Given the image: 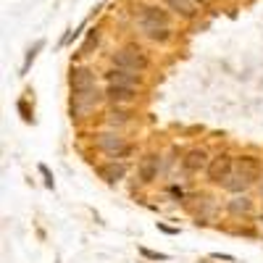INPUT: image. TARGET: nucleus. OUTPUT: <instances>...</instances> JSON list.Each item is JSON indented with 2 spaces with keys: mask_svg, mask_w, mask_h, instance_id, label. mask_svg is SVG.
<instances>
[{
  "mask_svg": "<svg viewBox=\"0 0 263 263\" xmlns=\"http://www.w3.org/2000/svg\"><path fill=\"white\" fill-rule=\"evenodd\" d=\"M92 145H95L98 153H103V156L111 158V161H126L132 153L137 150V145L129 142V137L124 135V132H116V129L98 132V135L92 137Z\"/></svg>",
  "mask_w": 263,
  "mask_h": 263,
  "instance_id": "obj_1",
  "label": "nucleus"
},
{
  "mask_svg": "<svg viewBox=\"0 0 263 263\" xmlns=\"http://www.w3.org/2000/svg\"><path fill=\"white\" fill-rule=\"evenodd\" d=\"M150 55L142 45H137V42H126V45L116 48L111 53V66H116V69H124V71H135V74H145L150 69Z\"/></svg>",
  "mask_w": 263,
  "mask_h": 263,
  "instance_id": "obj_2",
  "label": "nucleus"
},
{
  "mask_svg": "<svg viewBox=\"0 0 263 263\" xmlns=\"http://www.w3.org/2000/svg\"><path fill=\"white\" fill-rule=\"evenodd\" d=\"M234 161H237V156H234V153H229V150L213 153L211 163H208V168H205V174H203L205 184H211V187H224L227 179L234 174Z\"/></svg>",
  "mask_w": 263,
  "mask_h": 263,
  "instance_id": "obj_3",
  "label": "nucleus"
},
{
  "mask_svg": "<svg viewBox=\"0 0 263 263\" xmlns=\"http://www.w3.org/2000/svg\"><path fill=\"white\" fill-rule=\"evenodd\" d=\"M69 90H71V98H84V95H92V92L103 90V87L98 84V74L90 66H71Z\"/></svg>",
  "mask_w": 263,
  "mask_h": 263,
  "instance_id": "obj_4",
  "label": "nucleus"
},
{
  "mask_svg": "<svg viewBox=\"0 0 263 263\" xmlns=\"http://www.w3.org/2000/svg\"><path fill=\"white\" fill-rule=\"evenodd\" d=\"M171 11L166 6H145L140 11V18H137V27L142 34H150V32H156V29H166L171 27Z\"/></svg>",
  "mask_w": 263,
  "mask_h": 263,
  "instance_id": "obj_5",
  "label": "nucleus"
},
{
  "mask_svg": "<svg viewBox=\"0 0 263 263\" xmlns=\"http://www.w3.org/2000/svg\"><path fill=\"white\" fill-rule=\"evenodd\" d=\"M234 171L242 177L250 187H258L263 182V158L255 153H239L234 161Z\"/></svg>",
  "mask_w": 263,
  "mask_h": 263,
  "instance_id": "obj_6",
  "label": "nucleus"
},
{
  "mask_svg": "<svg viewBox=\"0 0 263 263\" xmlns=\"http://www.w3.org/2000/svg\"><path fill=\"white\" fill-rule=\"evenodd\" d=\"M179 163H182V171H184V174H192V177H197V174H205V168H208V163H211V153H208L203 145H192V147H187V150L182 153Z\"/></svg>",
  "mask_w": 263,
  "mask_h": 263,
  "instance_id": "obj_7",
  "label": "nucleus"
},
{
  "mask_svg": "<svg viewBox=\"0 0 263 263\" xmlns=\"http://www.w3.org/2000/svg\"><path fill=\"white\" fill-rule=\"evenodd\" d=\"M158 174H161V153L158 150L142 153V158L137 161V182L142 187H150L158 182Z\"/></svg>",
  "mask_w": 263,
  "mask_h": 263,
  "instance_id": "obj_8",
  "label": "nucleus"
},
{
  "mask_svg": "<svg viewBox=\"0 0 263 263\" xmlns=\"http://www.w3.org/2000/svg\"><path fill=\"white\" fill-rule=\"evenodd\" d=\"M140 92L137 87H124V84H105V103L108 105H121V108H129L140 100Z\"/></svg>",
  "mask_w": 263,
  "mask_h": 263,
  "instance_id": "obj_9",
  "label": "nucleus"
},
{
  "mask_svg": "<svg viewBox=\"0 0 263 263\" xmlns=\"http://www.w3.org/2000/svg\"><path fill=\"white\" fill-rule=\"evenodd\" d=\"M224 211H227L232 218H237V221H248V218L255 216V200H253L248 192L232 195L229 200H227V205H224Z\"/></svg>",
  "mask_w": 263,
  "mask_h": 263,
  "instance_id": "obj_10",
  "label": "nucleus"
},
{
  "mask_svg": "<svg viewBox=\"0 0 263 263\" xmlns=\"http://www.w3.org/2000/svg\"><path fill=\"white\" fill-rule=\"evenodd\" d=\"M103 82L105 84H124V87H137V90H142L145 87V77L142 74H135V71H124V69H116V66H111V69L103 71Z\"/></svg>",
  "mask_w": 263,
  "mask_h": 263,
  "instance_id": "obj_11",
  "label": "nucleus"
},
{
  "mask_svg": "<svg viewBox=\"0 0 263 263\" xmlns=\"http://www.w3.org/2000/svg\"><path fill=\"white\" fill-rule=\"evenodd\" d=\"M205 3L208 0H163V6L184 21H195L200 16V6H205Z\"/></svg>",
  "mask_w": 263,
  "mask_h": 263,
  "instance_id": "obj_12",
  "label": "nucleus"
},
{
  "mask_svg": "<svg viewBox=\"0 0 263 263\" xmlns=\"http://www.w3.org/2000/svg\"><path fill=\"white\" fill-rule=\"evenodd\" d=\"M95 171H98V177L105 184H119L121 179H126V163L124 161H111V158H108V161L98 163Z\"/></svg>",
  "mask_w": 263,
  "mask_h": 263,
  "instance_id": "obj_13",
  "label": "nucleus"
},
{
  "mask_svg": "<svg viewBox=\"0 0 263 263\" xmlns=\"http://www.w3.org/2000/svg\"><path fill=\"white\" fill-rule=\"evenodd\" d=\"M129 124H132V116L126 114V108H121V105H111V111H108V116H105V126L121 132V129L129 126Z\"/></svg>",
  "mask_w": 263,
  "mask_h": 263,
  "instance_id": "obj_14",
  "label": "nucleus"
},
{
  "mask_svg": "<svg viewBox=\"0 0 263 263\" xmlns=\"http://www.w3.org/2000/svg\"><path fill=\"white\" fill-rule=\"evenodd\" d=\"M221 190H227L229 195H242V192H248V190H250V184H248V182H245V179H242V177H239V174L234 171L232 177L227 179V184H224Z\"/></svg>",
  "mask_w": 263,
  "mask_h": 263,
  "instance_id": "obj_15",
  "label": "nucleus"
},
{
  "mask_svg": "<svg viewBox=\"0 0 263 263\" xmlns=\"http://www.w3.org/2000/svg\"><path fill=\"white\" fill-rule=\"evenodd\" d=\"M150 42H156V45H168V42L174 40V32H171V27H166V29H156V32H150V34H145Z\"/></svg>",
  "mask_w": 263,
  "mask_h": 263,
  "instance_id": "obj_16",
  "label": "nucleus"
},
{
  "mask_svg": "<svg viewBox=\"0 0 263 263\" xmlns=\"http://www.w3.org/2000/svg\"><path fill=\"white\" fill-rule=\"evenodd\" d=\"M42 45H45V40H37V42H34V48H29V53H27V58H24V66H21V77H24V74L29 71V66L34 63L37 50H42Z\"/></svg>",
  "mask_w": 263,
  "mask_h": 263,
  "instance_id": "obj_17",
  "label": "nucleus"
},
{
  "mask_svg": "<svg viewBox=\"0 0 263 263\" xmlns=\"http://www.w3.org/2000/svg\"><path fill=\"white\" fill-rule=\"evenodd\" d=\"M16 108H18V114H21V119H24L27 124H32V121H34V116H32V108H29V103H27L24 98H21V100L16 103Z\"/></svg>",
  "mask_w": 263,
  "mask_h": 263,
  "instance_id": "obj_18",
  "label": "nucleus"
},
{
  "mask_svg": "<svg viewBox=\"0 0 263 263\" xmlns=\"http://www.w3.org/2000/svg\"><path fill=\"white\" fill-rule=\"evenodd\" d=\"M37 168H40V174H42V179H45V184H48L50 190H55V179H53V174H50V168H48L45 163H40Z\"/></svg>",
  "mask_w": 263,
  "mask_h": 263,
  "instance_id": "obj_19",
  "label": "nucleus"
},
{
  "mask_svg": "<svg viewBox=\"0 0 263 263\" xmlns=\"http://www.w3.org/2000/svg\"><path fill=\"white\" fill-rule=\"evenodd\" d=\"M140 253H142L145 258H150V260H168L166 253H156V250H147V248H140Z\"/></svg>",
  "mask_w": 263,
  "mask_h": 263,
  "instance_id": "obj_20",
  "label": "nucleus"
},
{
  "mask_svg": "<svg viewBox=\"0 0 263 263\" xmlns=\"http://www.w3.org/2000/svg\"><path fill=\"white\" fill-rule=\"evenodd\" d=\"M98 40H100V34H98V29H92V32H90V37H87V42H84L82 53H90V48H92V45H98Z\"/></svg>",
  "mask_w": 263,
  "mask_h": 263,
  "instance_id": "obj_21",
  "label": "nucleus"
},
{
  "mask_svg": "<svg viewBox=\"0 0 263 263\" xmlns=\"http://www.w3.org/2000/svg\"><path fill=\"white\" fill-rule=\"evenodd\" d=\"M258 190H260V200H263V182H260V184H258Z\"/></svg>",
  "mask_w": 263,
  "mask_h": 263,
  "instance_id": "obj_22",
  "label": "nucleus"
}]
</instances>
